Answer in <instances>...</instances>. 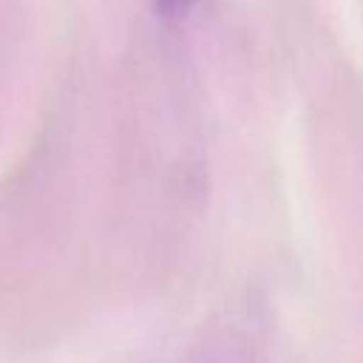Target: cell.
Returning <instances> with one entry per match:
<instances>
[{
    "mask_svg": "<svg viewBox=\"0 0 363 363\" xmlns=\"http://www.w3.org/2000/svg\"><path fill=\"white\" fill-rule=\"evenodd\" d=\"M156 6L162 9V14H182V11H187V6H190V0H156Z\"/></svg>",
    "mask_w": 363,
    "mask_h": 363,
    "instance_id": "cell-1",
    "label": "cell"
}]
</instances>
